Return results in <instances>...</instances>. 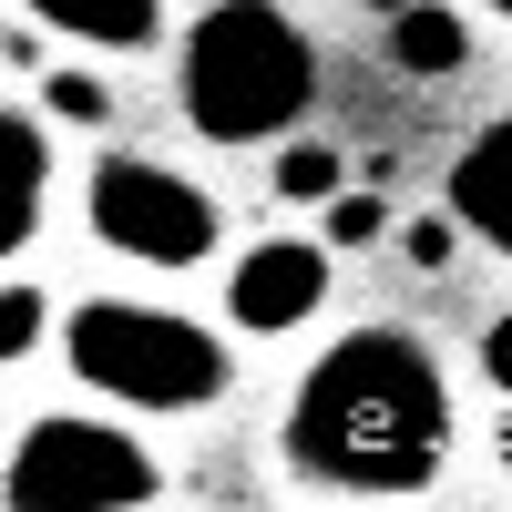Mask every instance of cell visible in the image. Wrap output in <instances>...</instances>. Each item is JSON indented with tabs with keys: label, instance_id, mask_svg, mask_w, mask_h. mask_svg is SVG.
<instances>
[{
	"label": "cell",
	"instance_id": "cell-1",
	"mask_svg": "<svg viewBox=\"0 0 512 512\" xmlns=\"http://www.w3.org/2000/svg\"><path fill=\"white\" fill-rule=\"evenodd\" d=\"M287 461L328 492L410 502L451 461V379L410 328H349L287 390Z\"/></svg>",
	"mask_w": 512,
	"mask_h": 512
},
{
	"label": "cell",
	"instance_id": "cell-2",
	"mask_svg": "<svg viewBox=\"0 0 512 512\" xmlns=\"http://www.w3.org/2000/svg\"><path fill=\"white\" fill-rule=\"evenodd\" d=\"M175 103L205 144H277L318 103V52L277 0H216L175 52Z\"/></svg>",
	"mask_w": 512,
	"mask_h": 512
},
{
	"label": "cell",
	"instance_id": "cell-3",
	"mask_svg": "<svg viewBox=\"0 0 512 512\" xmlns=\"http://www.w3.org/2000/svg\"><path fill=\"white\" fill-rule=\"evenodd\" d=\"M62 359L82 390H103L123 410H216L226 400V338L195 328L185 308H154V297H82L62 318Z\"/></svg>",
	"mask_w": 512,
	"mask_h": 512
},
{
	"label": "cell",
	"instance_id": "cell-4",
	"mask_svg": "<svg viewBox=\"0 0 512 512\" xmlns=\"http://www.w3.org/2000/svg\"><path fill=\"white\" fill-rule=\"evenodd\" d=\"M82 226L134 267H205L216 256V195H195V175L154 154H103L82 185Z\"/></svg>",
	"mask_w": 512,
	"mask_h": 512
},
{
	"label": "cell",
	"instance_id": "cell-5",
	"mask_svg": "<svg viewBox=\"0 0 512 512\" xmlns=\"http://www.w3.org/2000/svg\"><path fill=\"white\" fill-rule=\"evenodd\" d=\"M0 492H11V512H113V502H154L164 472L113 420H31L11 441V482Z\"/></svg>",
	"mask_w": 512,
	"mask_h": 512
},
{
	"label": "cell",
	"instance_id": "cell-6",
	"mask_svg": "<svg viewBox=\"0 0 512 512\" xmlns=\"http://www.w3.org/2000/svg\"><path fill=\"white\" fill-rule=\"evenodd\" d=\"M328 308V246L308 236H267L256 256H236V277H226V318L256 328V338H277L297 318H318Z\"/></svg>",
	"mask_w": 512,
	"mask_h": 512
},
{
	"label": "cell",
	"instance_id": "cell-7",
	"mask_svg": "<svg viewBox=\"0 0 512 512\" xmlns=\"http://www.w3.org/2000/svg\"><path fill=\"white\" fill-rule=\"evenodd\" d=\"M451 226L512 256V113H492L482 134L451 154Z\"/></svg>",
	"mask_w": 512,
	"mask_h": 512
},
{
	"label": "cell",
	"instance_id": "cell-8",
	"mask_svg": "<svg viewBox=\"0 0 512 512\" xmlns=\"http://www.w3.org/2000/svg\"><path fill=\"white\" fill-rule=\"evenodd\" d=\"M0 185H11V205H0V246H31L41 236V205H52V144H41V123L11 103L0 113Z\"/></svg>",
	"mask_w": 512,
	"mask_h": 512
},
{
	"label": "cell",
	"instance_id": "cell-9",
	"mask_svg": "<svg viewBox=\"0 0 512 512\" xmlns=\"http://www.w3.org/2000/svg\"><path fill=\"white\" fill-rule=\"evenodd\" d=\"M21 11L72 31V41H93V52H144L164 31V0H21Z\"/></svg>",
	"mask_w": 512,
	"mask_h": 512
},
{
	"label": "cell",
	"instance_id": "cell-10",
	"mask_svg": "<svg viewBox=\"0 0 512 512\" xmlns=\"http://www.w3.org/2000/svg\"><path fill=\"white\" fill-rule=\"evenodd\" d=\"M390 62L420 72V82H451L461 62H472V41H461V21L441 11V0H400L390 11Z\"/></svg>",
	"mask_w": 512,
	"mask_h": 512
},
{
	"label": "cell",
	"instance_id": "cell-11",
	"mask_svg": "<svg viewBox=\"0 0 512 512\" xmlns=\"http://www.w3.org/2000/svg\"><path fill=\"white\" fill-rule=\"evenodd\" d=\"M338 185H349V154H338V144H287V154H277V195L328 205Z\"/></svg>",
	"mask_w": 512,
	"mask_h": 512
},
{
	"label": "cell",
	"instance_id": "cell-12",
	"mask_svg": "<svg viewBox=\"0 0 512 512\" xmlns=\"http://www.w3.org/2000/svg\"><path fill=\"white\" fill-rule=\"evenodd\" d=\"M318 236H328V246H379V236H390V205H379L369 185H359V195L338 185V195H328V226H318Z\"/></svg>",
	"mask_w": 512,
	"mask_h": 512
},
{
	"label": "cell",
	"instance_id": "cell-13",
	"mask_svg": "<svg viewBox=\"0 0 512 512\" xmlns=\"http://www.w3.org/2000/svg\"><path fill=\"white\" fill-rule=\"evenodd\" d=\"M31 338H41V287L11 277V287H0V359H21Z\"/></svg>",
	"mask_w": 512,
	"mask_h": 512
},
{
	"label": "cell",
	"instance_id": "cell-14",
	"mask_svg": "<svg viewBox=\"0 0 512 512\" xmlns=\"http://www.w3.org/2000/svg\"><path fill=\"white\" fill-rule=\"evenodd\" d=\"M41 93H52V113H62V123H103V113H113V93H103L93 72H52Z\"/></svg>",
	"mask_w": 512,
	"mask_h": 512
},
{
	"label": "cell",
	"instance_id": "cell-15",
	"mask_svg": "<svg viewBox=\"0 0 512 512\" xmlns=\"http://www.w3.org/2000/svg\"><path fill=\"white\" fill-rule=\"evenodd\" d=\"M400 256H410V267H441V256H451V226H441V216H410V226H400Z\"/></svg>",
	"mask_w": 512,
	"mask_h": 512
},
{
	"label": "cell",
	"instance_id": "cell-16",
	"mask_svg": "<svg viewBox=\"0 0 512 512\" xmlns=\"http://www.w3.org/2000/svg\"><path fill=\"white\" fill-rule=\"evenodd\" d=\"M482 379H492V390L512 400V308H502V318L482 328Z\"/></svg>",
	"mask_w": 512,
	"mask_h": 512
},
{
	"label": "cell",
	"instance_id": "cell-17",
	"mask_svg": "<svg viewBox=\"0 0 512 512\" xmlns=\"http://www.w3.org/2000/svg\"><path fill=\"white\" fill-rule=\"evenodd\" d=\"M492 451H502V472H512V410H502V441H492Z\"/></svg>",
	"mask_w": 512,
	"mask_h": 512
},
{
	"label": "cell",
	"instance_id": "cell-18",
	"mask_svg": "<svg viewBox=\"0 0 512 512\" xmlns=\"http://www.w3.org/2000/svg\"><path fill=\"white\" fill-rule=\"evenodd\" d=\"M482 11H492V21H512V0H482Z\"/></svg>",
	"mask_w": 512,
	"mask_h": 512
}]
</instances>
